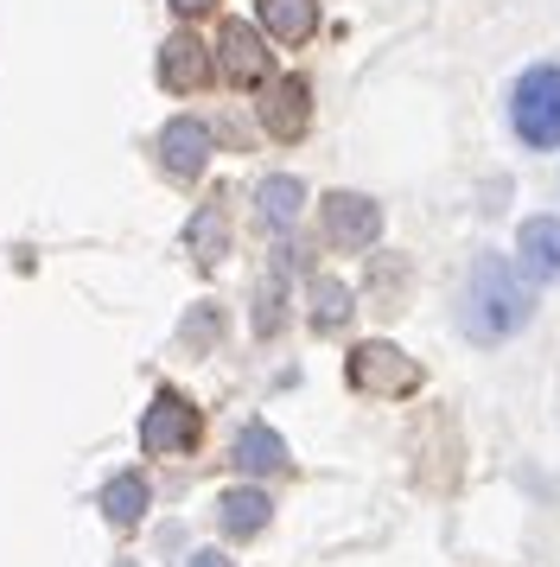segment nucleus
<instances>
[{
  "label": "nucleus",
  "mask_w": 560,
  "mask_h": 567,
  "mask_svg": "<svg viewBox=\"0 0 560 567\" xmlns=\"http://www.w3.org/2000/svg\"><path fill=\"white\" fill-rule=\"evenodd\" d=\"M535 319V287L529 275L509 256H478L471 281H465V307H458V326L471 344H504Z\"/></svg>",
  "instance_id": "nucleus-1"
},
{
  "label": "nucleus",
  "mask_w": 560,
  "mask_h": 567,
  "mask_svg": "<svg viewBox=\"0 0 560 567\" xmlns=\"http://www.w3.org/2000/svg\"><path fill=\"white\" fill-rule=\"evenodd\" d=\"M509 128L522 147H560V64H529L509 90Z\"/></svg>",
  "instance_id": "nucleus-2"
},
{
  "label": "nucleus",
  "mask_w": 560,
  "mask_h": 567,
  "mask_svg": "<svg viewBox=\"0 0 560 567\" xmlns=\"http://www.w3.org/2000/svg\"><path fill=\"white\" fill-rule=\"evenodd\" d=\"M351 389H363V395H414L421 389V363L407 358L402 344L370 338V344L351 351Z\"/></svg>",
  "instance_id": "nucleus-3"
},
{
  "label": "nucleus",
  "mask_w": 560,
  "mask_h": 567,
  "mask_svg": "<svg viewBox=\"0 0 560 567\" xmlns=\"http://www.w3.org/2000/svg\"><path fill=\"white\" fill-rule=\"evenodd\" d=\"M141 446H147L153 460L191 453V446H198V409H191L178 389H159L153 409H147V421H141Z\"/></svg>",
  "instance_id": "nucleus-4"
},
{
  "label": "nucleus",
  "mask_w": 560,
  "mask_h": 567,
  "mask_svg": "<svg viewBox=\"0 0 560 567\" xmlns=\"http://www.w3.org/2000/svg\"><path fill=\"white\" fill-rule=\"evenodd\" d=\"M210 64H217L229 83H261L268 78V45H261V32L255 27L229 20V27L217 32V45H210Z\"/></svg>",
  "instance_id": "nucleus-5"
},
{
  "label": "nucleus",
  "mask_w": 560,
  "mask_h": 567,
  "mask_svg": "<svg viewBox=\"0 0 560 567\" xmlns=\"http://www.w3.org/2000/svg\"><path fill=\"white\" fill-rule=\"evenodd\" d=\"M325 236L338 249H370L382 236V210L363 192H331L325 198Z\"/></svg>",
  "instance_id": "nucleus-6"
},
{
  "label": "nucleus",
  "mask_w": 560,
  "mask_h": 567,
  "mask_svg": "<svg viewBox=\"0 0 560 567\" xmlns=\"http://www.w3.org/2000/svg\"><path fill=\"white\" fill-rule=\"evenodd\" d=\"M261 128L274 134V141H300V134L312 128V90H305V78L268 83V96H261Z\"/></svg>",
  "instance_id": "nucleus-7"
},
{
  "label": "nucleus",
  "mask_w": 560,
  "mask_h": 567,
  "mask_svg": "<svg viewBox=\"0 0 560 567\" xmlns=\"http://www.w3.org/2000/svg\"><path fill=\"white\" fill-rule=\"evenodd\" d=\"M204 159H210V128H204V122L178 115V122L159 128V166H166L173 179H198Z\"/></svg>",
  "instance_id": "nucleus-8"
},
{
  "label": "nucleus",
  "mask_w": 560,
  "mask_h": 567,
  "mask_svg": "<svg viewBox=\"0 0 560 567\" xmlns=\"http://www.w3.org/2000/svg\"><path fill=\"white\" fill-rule=\"evenodd\" d=\"M516 268L529 281H560V217H529L516 230Z\"/></svg>",
  "instance_id": "nucleus-9"
},
{
  "label": "nucleus",
  "mask_w": 560,
  "mask_h": 567,
  "mask_svg": "<svg viewBox=\"0 0 560 567\" xmlns=\"http://www.w3.org/2000/svg\"><path fill=\"white\" fill-rule=\"evenodd\" d=\"M210 78V45L191 39V32H173L166 45H159V83L166 90H198Z\"/></svg>",
  "instance_id": "nucleus-10"
},
{
  "label": "nucleus",
  "mask_w": 560,
  "mask_h": 567,
  "mask_svg": "<svg viewBox=\"0 0 560 567\" xmlns=\"http://www.w3.org/2000/svg\"><path fill=\"white\" fill-rule=\"evenodd\" d=\"M255 20L280 45H305L319 32V0H255Z\"/></svg>",
  "instance_id": "nucleus-11"
},
{
  "label": "nucleus",
  "mask_w": 560,
  "mask_h": 567,
  "mask_svg": "<svg viewBox=\"0 0 560 567\" xmlns=\"http://www.w3.org/2000/svg\"><path fill=\"white\" fill-rule=\"evenodd\" d=\"M305 210V185L293 179V173H274V179H261V192H255V217H261V230L287 236L293 224H300Z\"/></svg>",
  "instance_id": "nucleus-12"
},
{
  "label": "nucleus",
  "mask_w": 560,
  "mask_h": 567,
  "mask_svg": "<svg viewBox=\"0 0 560 567\" xmlns=\"http://www.w3.org/2000/svg\"><path fill=\"white\" fill-rule=\"evenodd\" d=\"M229 460L242 465V472H255V478H274V472H287V440L268 427V421H249L242 434H236V446H229Z\"/></svg>",
  "instance_id": "nucleus-13"
},
{
  "label": "nucleus",
  "mask_w": 560,
  "mask_h": 567,
  "mask_svg": "<svg viewBox=\"0 0 560 567\" xmlns=\"http://www.w3.org/2000/svg\"><path fill=\"white\" fill-rule=\"evenodd\" d=\"M268 516H274V504H268V491H255V485L224 491V497H217V523H224L229 536H261V529H268Z\"/></svg>",
  "instance_id": "nucleus-14"
},
{
  "label": "nucleus",
  "mask_w": 560,
  "mask_h": 567,
  "mask_svg": "<svg viewBox=\"0 0 560 567\" xmlns=\"http://www.w3.org/2000/svg\"><path fill=\"white\" fill-rule=\"evenodd\" d=\"M102 516H108L115 529H134V523L147 516V478H141V472H115L108 491H102Z\"/></svg>",
  "instance_id": "nucleus-15"
},
{
  "label": "nucleus",
  "mask_w": 560,
  "mask_h": 567,
  "mask_svg": "<svg viewBox=\"0 0 560 567\" xmlns=\"http://www.w3.org/2000/svg\"><path fill=\"white\" fill-rule=\"evenodd\" d=\"M185 243H191V256H198L204 268H210V261H224V249H229V217H224V198L198 205L191 230H185Z\"/></svg>",
  "instance_id": "nucleus-16"
},
{
  "label": "nucleus",
  "mask_w": 560,
  "mask_h": 567,
  "mask_svg": "<svg viewBox=\"0 0 560 567\" xmlns=\"http://www.w3.org/2000/svg\"><path fill=\"white\" fill-rule=\"evenodd\" d=\"M344 319H351V287L344 281H319L312 287V326H319V332H338Z\"/></svg>",
  "instance_id": "nucleus-17"
},
{
  "label": "nucleus",
  "mask_w": 560,
  "mask_h": 567,
  "mask_svg": "<svg viewBox=\"0 0 560 567\" xmlns=\"http://www.w3.org/2000/svg\"><path fill=\"white\" fill-rule=\"evenodd\" d=\"M255 332H261V338L280 332V281L261 287V307H255Z\"/></svg>",
  "instance_id": "nucleus-18"
},
{
  "label": "nucleus",
  "mask_w": 560,
  "mask_h": 567,
  "mask_svg": "<svg viewBox=\"0 0 560 567\" xmlns=\"http://www.w3.org/2000/svg\"><path fill=\"white\" fill-rule=\"evenodd\" d=\"M178 13H185V20H198V13H210V7H217V0H173Z\"/></svg>",
  "instance_id": "nucleus-19"
},
{
  "label": "nucleus",
  "mask_w": 560,
  "mask_h": 567,
  "mask_svg": "<svg viewBox=\"0 0 560 567\" xmlns=\"http://www.w3.org/2000/svg\"><path fill=\"white\" fill-rule=\"evenodd\" d=\"M191 567H229V555H217V548H198V555H191Z\"/></svg>",
  "instance_id": "nucleus-20"
}]
</instances>
